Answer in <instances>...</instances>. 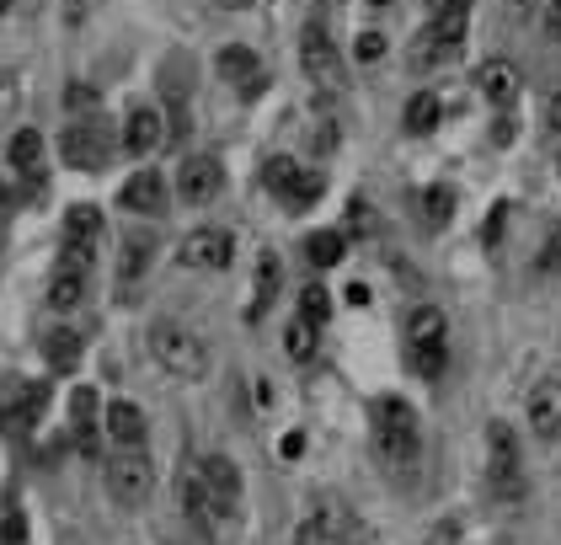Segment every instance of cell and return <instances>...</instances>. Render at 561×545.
Masks as SVG:
<instances>
[{
    "mask_svg": "<svg viewBox=\"0 0 561 545\" xmlns=\"http://www.w3.org/2000/svg\"><path fill=\"white\" fill-rule=\"evenodd\" d=\"M102 428H107V439H113L118 449H145V439H150L145 407H139V401H129V396L107 401V407H102Z\"/></svg>",
    "mask_w": 561,
    "mask_h": 545,
    "instance_id": "cell-11",
    "label": "cell"
},
{
    "mask_svg": "<svg viewBox=\"0 0 561 545\" xmlns=\"http://www.w3.org/2000/svg\"><path fill=\"white\" fill-rule=\"evenodd\" d=\"M294 177H300V161L294 155H268V166H262V182H268V193L284 198L294 188Z\"/></svg>",
    "mask_w": 561,
    "mask_h": 545,
    "instance_id": "cell-29",
    "label": "cell"
},
{
    "mask_svg": "<svg viewBox=\"0 0 561 545\" xmlns=\"http://www.w3.org/2000/svg\"><path fill=\"white\" fill-rule=\"evenodd\" d=\"M545 123H551V129L561 134V91H556V97H551V102H545Z\"/></svg>",
    "mask_w": 561,
    "mask_h": 545,
    "instance_id": "cell-44",
    "label": "cell"
},
{
    "mask_svg": "<svg viewBox=\"0 0 561 545\" xmlns=\"http://www.w3.org/2000/svg\"><path fill=\"white\" fill-rule=\"evenodd\" d=\"M487 481L497 497H524V465H519V433L508 423H487Z\"/></svg>",
    "mask_w": 561,
    "mask_h": 545,
    "instance_id": "cell-6",
    "label": "cell"
},
{
    "mask_svg": "<svg viewBox=\"0 0 561 545\" xmlns=\"http://www.w3.org/2000/svg\"><path fill=\"white\" fill-rule=\"evenodd\" d=\"M17 102H22V81H17V70H0V123L17 113Z\"/></svg>",
    "mask_w": 561,
    "mask_h": 545,
    "instance_id": "cell-35",
    "label": "cell"
},
{
    "mask_svg": "<svg viewBox=\"0 0 561 545\" xmlns=\"http://www.w3.org/2000/svg\"><path fill=\"white\" fill-rule=\"evenodd\" d=\"M294 316L326 326V316H332V289H326V284H305L300 289V310H294Z\"/></svg>",
    "mask_w": 561,
    "mask_h": 545,
    "instance_id": "cell-31",
    "label": "cell"
},
{
    "mask_svg": "<svg viewBox=\"0 0 561 545\" xmlns=\"http://www.w3.org/2000/svg\"><path fill=\"white\" fill-rule=\"evenodd\" d=\"M150 257H155V236H129L123 241V262H118V300H129V289L139 284V273L150 268Z\"/></svg>",
    "mask_w": 561,
    "mask_h": 545,
    "instance_id": "cell-21",
    "label": "cell"
},
{
    "mask_svg": "<svg viewBox=\"0 0 561 545\" xmlns=\"http://www.w3.org/2000/svg\"><path fill=\"white\" fill-rule=\"evenodd\" d=\"M49 412V380H22V375H6L0 380V428L6 433H22Z\"/></svg>",
    "mask_w": 561,
    "mask_h": 545,
    "instance_id": "cell-5",
    "label": "cell"
},
{
    "mask_svg": "<svg viewBox=\"0 0 561 545\" xmlns=\"http://www.w3.org/2000/svg\"><path fill=\"white\" fill-rule=\"evenodd\" d=\"M59 150H65V166H75V171H102L113 161V134H107L102 118H86V123H70Z\"/></svg>",
    "mask_w": 561,
    "mask_h": 545,
    "instance_id": "cell-7",
    "label": "cell"
},
{
    "mask_svg": "<svg viewBox=\"0 0 561 545\" xmlns=\"http://www.w3.org/2000/svg\"><path fill=\"white\" fill-rule=\"evenodd\" d=\"M86 268H91V262L65 246V257H59V268L49 278V305L54 310H75V305L86 300Z\"/></svg>",
    "mask_w": 561,
    "mask_h": 545,
    "instance_id": "cell-13",
    "label": "cell"
},
{
    "mask_svg": "<svg viewBox=\"0 0 561 545\" xmlns=\"http://www.w3.org/2000/svg\"><path fill=\"white\" fill-rule=\"evenodd\" d=\"M6 11H11V0H0V17H6Z\"/></svg>",
    "mask_w": 561,
    "mask_h": 545,
    "instance_id": "cell-48",
    "label": "cell"
},
{
    "mask_svg": "<svg viewBox=\"0 0 561 545\" xmlns=\"http://www.w3.org/2000/svg\"><path fill=\"white\" fill-rule=\"evenodd\" d=\"M326 535H332V519H326V513H310V519L294 529V545H326Z\"/></svg>",
    "mask_w": 561,
    "mask_h": 545,
    "instance_id": "cell-34",
    "label": "cell"
},
{
    "mask_svg": "<svg viewBox=\"0 0 561 545\" xmlns=\"http://www.w3.org/2000/svg\"><path fill=\"white\" fill-rule=\"evenodd\" d=\"M97 241H102V209H97V204H75V209L65 214V246L91 262Z\"/></svg>",
    "mask_w": 561,
    "mask_h": 545,
    "instance_id": "cell-18",
    "label": "cell"
},
{
    "mask_svg": "<svg viewBox=\"0 0 561 545\" xmlns=\"http://www.w3.org/2000/svg\"><path fill=\"white\" fill-rule=\"evenodd\" d=\"M220 188H225V166L214 155H187L177 166V193L187 204H209V198H220Z\"/></svg>",
    "mask_w": 561,
    "mask_h": 545,
    "instance_id": "cell-10",
    "label": "cell"
},
{
    "mask_svg": "<svg viewBox=\"0 0 561 545\" xmlns=\"http://www.w3.org/2000/svg\"><path fill=\"white\" fill-rule=\"evenodd\" d=\"M439 6H449V0H428V11H439Z\"/></svg>",
    "mask_w": 561,
    "mask_h": 545,
    "instance_id": "cell-47",
    "label": "cell"
},
{
    "mask_svg": "<svg viewBox=\"0 0 561 545\" xmlns=\"http://www.w3.org/2000/svg\"><path fill=\"white\" fill-rule=\"evenodd\" d=\"M476 86L481 97L492 107H513L519 102V65H508V59H487V65L476 70Z\"/></svg>",
    "mask_w": 561,
    "mask_h": 545,
    "instance_id": "cell-17",
    "label": "cell"
},
{
    "mask_svg": "<svg viewBox=\"0 0 561 545\" xmlns=\"http://www.w3.org/2000/svg\"><path fill=\"white\" fill-rule=\"evenodd\" d=\"M407 364L423 380H439L449 369V321L439 305H417L407 316Z\"/></svg>",
    "mask_w": 561,
    "mask_h": 545,
    "instance_id": "cell-3",
    "label": "cell"
},
{
    "mask_svg": "<svg viewBox=\"0 0 561 545\" xmlns=\"http://www.w3.org/2000/svg\"><path fill=\"white\" fill-rule=\"evenodd\" d=\"M369 444L374 460L391 465V471H412L423 455V433H417V412L401 396H374L369 401Z\"/></svg>",
    "mask_w": 561,
    "mask_h": 545,
    "instance_id": "cell-1",
    "label": "cell"
},
{
    "mask_svg": "<svg viewBox=\"0 0 561 545\" xmlns=\"http://www.w3.org/2000/svg\"><path fill=\"white\" fill-rule=\"evenodd\" d=\"M70 417H75V433H81V444L91 449V428H97V417H102V401H97V391H91V385H75Z\"/></svg>",
    "mask_w": 561,
    "mask_h": 545,
    "instance_id": "cell-25",
    "label": "cell"
},
{
    "mask_svg": "<svg viewBox=\"0 0 561 545\" xmlns=\"http://www.w3.org/2000/svg\"><path fill=\"white\" fill-rule=\"evenodd\" d=\"M300 65H305V75H310L321 91H337V86H342V54L332 49V38H326L321 22L305 27V38H300Z\"/></svg>",
    "mask_w": 561,
    "mask_h": 545,
    "instance_id": "cell-9",
    "label": "cell"
},
{
    "mask_svg": "<svg viewBox=\"0 0 561 545\" xmlns=\"http://www.w3.org/2000/svg\"><path fill=\"white\" fill-rule=\"evenodd\" d=\"M321 193H326V182L316 177V171H300V177H294V188L284 193V204L289 209H310V204H321Z\"/></svg>",
    "mask_w": 561,
    "mask_h": 545,
    "instance_id": "cell-33",
    "label": "cell"
},
{
    "mask_svg": "<svg viewBox=\"0 0 561 545\" xmlns=\"http://www.w3.org/2000/svg\"><path fill=\"white\" fill-rule=\"evenodd\" d=\"M145 342H150V358L166 369L171 380H204L209 375V348H204V337H198L193 326H182L171 316H155Z\"/></svg>",
    "mask_w": 561,
    "mask_h": 545,
    "instance_id": "cell-2",
    "label": "cell"
},
{
    "mask_svg": "<svg viewBox=\"0 0 561 545\" xmlns=\"http://www.w3.org/2000/svg\"><path fill=\"white\" fill-rule=\"evenodd\" d=\"M11 166H17L22 171V177H27V171H43V134L38 129H22V134H11Z\"/></svg>",
    "mask_w": 561,
    "mask_h": 545,
    "instance_id": "cell-27",
    "label": "cell"
},
{
    "mask_svg": "<svg viewBox=\"0 0 561 545\" xmlns=\"http://www.w3.org/2000/svg\"><path fill=\"white\" fill-rule=\"evenodd\" d=\"M65 102H70V113H91V107H97V91H91V86H81V81H75V86L65 91Z\"/></svg>",
    "mask_w": 561,
    "mask_h": 545,
    "instance_id": "cell-39",
    "label": "cell"
},
{
    "mask_svg": "<svg viewBox=\"0 0 561 545\" xmlns=\"http://www.w3.org/2000/svg\"><path fill=\"white\" fill-rule=\"evenodd\" d=\"M369 6H391V0H369Z\"/></svg>",
    "mask_w": 561,
    "mask_h": 545,
    "instance_id": "cell-49",
    "label": "cell"
},
{
    "mask_svg": "<svg viewBox=\"0 0 561 545\" xmlns=\"http://www.w3.org/2000/svg\"><path fill=\"white\" fill-rule=\"evenodd\" d=\"M529 428H535V439H561V380H540L535 391H529Z\"/></svg>",
    "mask_w": 561,
    "mask_h": 545,
    "instance_id": "cell-15",
    "label": "cell"
},
{
    "mask_svg": "<svg viewBox=\"0 0 561 545\" xmlns=\"http://www.w3.org/2000/svg\"><path fill=\"white\" fill-rule=\"evenodd\" d=\"M230 252H236V236L204 225V230H193V236L182 241L177 262H182V268H230Z\"/></svg>",
    "mask_w": 561,
    "mask_h": 545,
    "instance_id": "cell-12",
    "label": "cell"
},
{
    "mask_svg": "<svg viewBox=\"0 0 561 545\" xmlns=\"http://www.w3.org/2000/svg\"><path fill=\"white\" fill-rule=\"evenodd\" d=\"M342 252H348V236H342V230H316V236L305 241V257L316 262V268H337Z\"/></svg>",
    "mask_w": 561,
    "mask_h": 545,
    "instance_id": "cell-26",
    "label": "cell"
},
{
    "mask_svg": "<svg viewBox=\"0 0 561 545\" xmlns=\"http://www.w3.org/2000/svg\"><path fill=\"white\" fill-rule=\"evenodd\" d=\"M455 540H460V524H439V529L428 535V545H455Z\"/></svg>",
    "mask_w": 561,
    "mask_h": 545,
    "instance_id": "cell-43",
    "label": "cell"
},
{
    "mask_svg": "<svg viewBox=\"0 0 561 545\" xmlns=\"http://www.w3.org/2000/svg\"><path fill=\"white\" fill-rule=\"evenodd\" d=\"M278 278H284V262H278V252H262L257 257V273H252V316H262V310L278 300Z\"/></svg>",
    "mask_w": 561,
    "mask_h": 545,
    "instance_id": "cell-23",
    "label": "cell"
},
{
    "mask_svg": "<svg viewBox=\"0 0 561 545\" xmlns=\"http://www.w3.org/2000/svg\"><path fill=\"white\" fill-rule=\"evenodd\" d=\"M310 145H316V155H326V150H337V118H316V129H310Z\"/></svg>",
    "mask_w": 561,
    "mask_h": 545,
    "instance_id": "cell-37",
    "label": "cell"
},
{
    "mask_svg": "<svg viewBox=\"0 0 561 545\" xmlns=\"http://www.w3.org/2000/svg\"><path fill=\"white\" fill-rule=\"evenodd\" d=\"M449 214H455V193H449V188H428L423 193V225L428 230H444Z\"/></svg>",
    "mask_w": 561,
    "mask_h": 545,
    "instance_id": "cell-32",
    "label": "cell"
},
{
    "mask_svg": "<svg viewBox=\"0 0 561 545\" xmlns=\"http://www.w3.org/2000/svg\"><path fill=\"white\" fill-rule=\"evenodd\" d=\"M11 204H17V193H11V188H6V182H0V214H6Z\"/></svg>",
    "mask_w": 561,
    "mask_h": 545,
    "instance_id": "cell-46",
    "label": "cell"
},
{
    "mask_svg": "<svg viewBox=\"0 0 561 545\" xmlns=\"http://www.w3.org/2000/svg\"><path fill=\"white\" fill-rule=\"evenodd\" d=\"M102 476H107V497H113L118 508H139V503H150V492H155V465H150L145 449H118Z\"/></svg>",
    "mask_w": 561,
    "mask_h": 545,
    "instance_id": "cell-4",
    "label": "cell"
},
{
    "mask_svg": "<svg viewBox=\"0 0 561 545\" xmlns=\"http://www.w3.org/2000/svg\"><path fill=\"white\" fill-rule=\"evenodd\" d=\"M220 81H230L241 91V97H262V65H257V54L252 49H241V43H230V49L220 54Z\"/></svg>",
    "mask_w": 561,
    "mask_h": 545,
    "instance_id": "cell-16",
    "label": "cell"
},
{
    "mask_svg": "<svg viewBox=\"0 0 561 545\" xmlns=\"http://www.w3.org/2000/svg\"><path fill=\"white\" fill-rule=\"evenodd\" d=\"M198 476H204V497H209L214 519H236V513H241V471H236V460L209 455V460H198Z\"/></svg>",
    "mask_w": 561,
    "mask_h": 545,
    "instance_id": "cell-8",
    "label": "cell"
},
{
    "mask_svg": "<svg viewBox=\"0 0 561 545\" xmlns=\"http://www.w3.org/2000/svg\"><path fill=\"white\" fill-rule=\"evenodd\" d=\"M118 204L129 209V214H161V204H166V177L155 166L134 171V177L118 188Z\"/></svg>",
    "mask_w": 561,
    "mask_h": 545,
    "instance_id": "cell-14",
    "label": "cell"
},
{
    "mask_svg": "<svg viewBox=\"0 0 561 545\" xmlns=\"http://www.w3.org/2000/svg\"><path fill=\"white\" fill-rule=\"evenodd\" d=\"M353 54L364 59V65H374V59L385 54V33H374V27H364V33H358V43H353Z\"/></svg>",
    "mask_w": 561,
    "mask_h": 545,
    "instance_id": "cell-36",
    "label": "cell"
},
{
    "mask_svg": "<svg viewBox=\"0 0 561 545\" xmlns=\"http://www.w3.org/2000/svg\"><path fill=\"white\" fill-rule=\"evenodd\" d=\"M161 113L155 107H134L129 118H123V134H118V145L129 150V155H150L155 145H161Z\"/></svg>",
    "mask_w": 561,
    "mask_h": 545,
    "instance_id": "cell-19",
    "label": "cell"
},
{
    "mask_svg": "<svg viewBox=\"0 0 561 545\" xmlns=\"http://www.w3.org/2000/svg\"><path fill=\"white\" fill-rule=\"evenodd\" d=\"M278 449H284V455H300L305 439H300V433H284V444H278Z\"/></svg>",
    "mask_w": 561,
    "mask_h": 545,
    "instance_id": "cell-45",
    "label": "cell"
},
{
    "mask_svg": "<svg viewBox=\"0 0 561 545\" xmlns=\"http://www.w3.org/2000/svg\"><path fill=\"white\" fill-rule=\"evenodd\" d=\"M38 348H43V358H49L54 369H75L81 364V332H70V326H49V332L38 337Z\"/></svg>",
    "mask_w": 561,
    "mask_h": 545,
    "instance_id": "cell-22",
    "label": "cell"
},
{
    "mask_svg": "<svg viewBox=\"0 0 561 545\" xmlns=\"http://www.w3.org/2000/svg\"><path fill=\"white\" fill-rule=\"evenodd\" d=\"M503 220H508V204H497V209H492V220H487V246H492L497 236H503Z\"/></svg>",
    "mask_w": 561,
    "mask_h": 545,
    "instance_id": "cell-42",
    "label": "cell"
},
{
    "mask_svg": "<svg viewBox=\"0 0 561 545\" xmlns=\"http://www.w3.org/2000/svg\"><path fill=\"white\" fill-rule=\"evenodd\" d=\"M551 11H561V0H551Z\"/></svg>",
    "mask_w": 561,
    "mask_h": 545,
    "instance_id": "cell-50",
    "label": "cell"
},
{
    "mask_svg": "<svg viewBox=\"0 0 561 545\" xmlns=\"http://www.w3.org/2000/svg\"><path fill=\"white\" fill-rule=\"evenodd\" d=\"M321 348V326L316 321H305V316H294L289 321V332H284V353L294 358V364H310Z\"/></svg>",
    "mask_w": 561,
    "mask_h": 545,
    "instance_id": "cell-24",
    "label": "cell"
},
{
    "mask_svg": "<svg viewBox=\"0 0 561 545\" xmlns=\"http://www.w3.org/2000/svg\"><path fill=\"white\" fill-rule=\"evenodd\" d=\"M353 230H374V214H369L364 198H353Z\"/></svg>",
    "mask_w": 561,
    "mask_h": 545,
    "instance_id": "cell-41",
    "label": "cell"
},
{
    "mask_svg": "<svg viewBox=\"0 0 561 545\" xmlns=\"http://www.w3.org/2000/svg\"><path fill=\"white\" fill-rule=\"evenodd\" d=\"M439 113H444L439 97H433V91H417L401 118H407V134H433V129H439Z\"/></svg>",
    "mask_w": 561,
    "mask_h": 545,
    "instance_id": "cell-28",
    "label": "cell"
},
{
    "mask_svg": "<svg viewBox=\"0 0 561 545\" xmlns=\"http://www.w3.org/2000/svg\"><path fill=\"white\" fill-rule=\"evenodd\" d=\"M22 540H27V519H22L17 508H11L6 524H0V545H22Z\"/></svg>",
    "mask_w": 561,
    "mask_h": 545,
    "instance_id": "cell-38",
    "label": "cell"
},
{
    "mask_svg": "<svg viewBox=\"0 0 561 545\" xmlns=\"http://www.w3.org/2000/svg\"><path fill=\"white\" fill-rule=\"evenodd\" d=\"M465 27H471V0H449V6L433 11L428 33L439 38L444 49H460V43H465Z\"/></svg>",
    "mask_w": 561,
    "mask_h": 545,
    "instance_id": "cell-20",
    "label": "cell"
},
{
    "mask_svg": "<svg viewBox=\"0 0 561 545\" xmlns=\"http://www.w3.org/2000/svg\"><path fill=\"white\" fill-rule=\"evenodd\" d=\"M182 513L193 524H209L214 513H209V497H204V476L198 471H187V481H182Z\"/></svg>",
    "mask_w": 561,
    "mask_h": 545,
    "instance_id": "cell-30",
    "label": "cell"
},
{
    "mask_svg": "<svg viewBox=\"0 0 561 545\" xmlns=\"http://www.w3.org/2000/svg\"><path fill=\"white\" fill-rule=\"evenodd\" d=\"M540 268H545V273H556V268H561V225L551 230V236H545V252H540Z\"/></svg>",
    "mask_w": 561,
    "mask_h": 545,
    "instance_id": "cell-40",
    "label": "cell"
}]
</instances>
